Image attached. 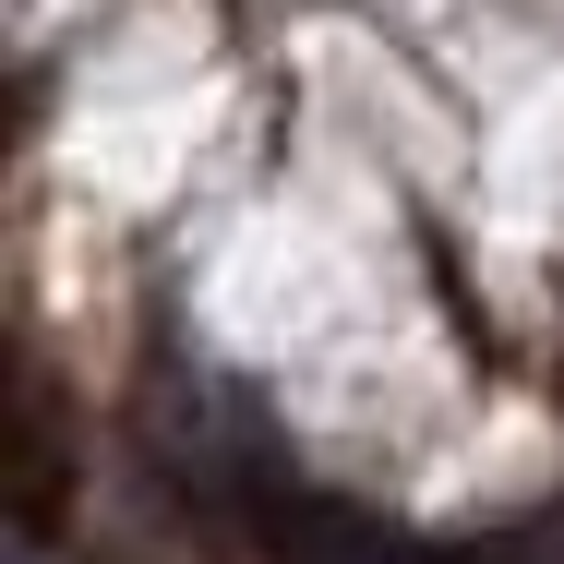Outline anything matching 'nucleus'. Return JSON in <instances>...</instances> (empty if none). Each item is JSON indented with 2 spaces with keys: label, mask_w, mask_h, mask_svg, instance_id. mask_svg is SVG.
<instances>
[{
  "label": "nucleus",
  "mask_w": 564,
  "mask_h": 564,
  "mask_svg": "<svg viewBox=\"0 0 564 564\" xmlns=\"http://www.w3.org/2000/svg\"><path fill=\"white\" fill-rule=\"evenodd\" d=\"M529 564H564V529H553V541H541V553H529Z\"/></svg>",
  "instance_id": "1"
}]
</instances>
